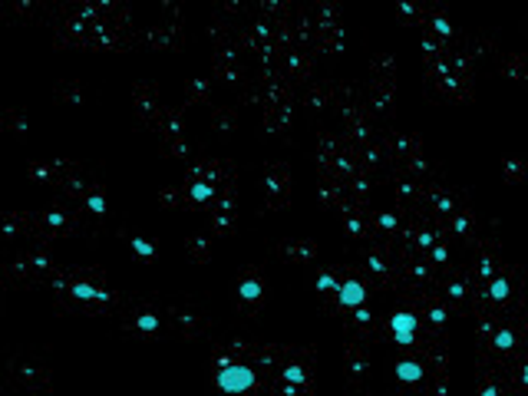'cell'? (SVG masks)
Here are the masks:
<instances>
[{
  "mask_svg": "<svg viewBox=\"0 0 528 396\" xmlns=\"http://www.w3.org/2000/svg\"><path fill=\"white\" fill-rule=\"evenodd\" d=\"M89 208H93V211H102L106 205H102V198H96V195H93V198H89Z\"/></svg>",
  "mask_w": 528,
  "mask_h": 396,
  "instance_id": "cell-14",
  "label": "cell"
},
{
  "mask_svg": "<svg viewBox=\"0 0 528 396\" xmlns=\"http://www.w3.org/2000/svg\"><path fill=\"white\" fill-rule=\"evenodd\" d=\"M192 198H195V201L211 198V185H201V182H198V185H192Z\"/></svg>",
  "mask_w": 528,
  "mask_h": 396,
  "instance_id": "cell-7",
  "label": "cell"
},
{
  "mask_svg": "<svg viewBox=\"0 0 528 396\" xmlns=\"http://www.w3.org/2000/svg\"><path fill=\"white\" fill-rule=\"evenodd\" d=\"M135 324H139V327H142V330H155V327H159V320H155L152 314H145V317H139V320H135Z\"/></svg>",
  "mask_w": 528,
  "mask_h": 396,
  "instance_id": "cell-12",
  "label": "cell"
},
{
  "mask_svg": "<svg viewBox=\"0 0 528 396\" xmlns=\"http://www.w3.org/2000/svg\"><path fill=\"white\" fill-rule=\"evenodd\" d=\"M251 386H254V370L244 366V363H228V366L218 370V390H225V393L238 396V393H248Z\"/></svg>",
  "mask_w": 528,
  "mask_h": 396,
  "instance_id": "cell-1",
  "label": "cell"
},
{
  "mask_svg": "<svg viewBox=\"0 0 528 396\" xmlns=\"http://www.w3.org/2000/svg\"><path fill=\"white\" fill-rule=\"evenodd\" d=\"M482 396H498V393H495V386H485V393H482Z\"/></svg>",
  "mask_w": 528,
  "mask_h": 396,
  "instance_id": "cell-16",
  "label": "cell"
},
{
  "mask_svg": "<svg viewBox=\"0 0 528 396\" xmlns=\"http://www.w3.org/2000/svg\"><path fill=\"white\" fill-rule=\"evenodd\" d=\"M261 291H264V287L258 284V281H244V284L238 287V294H241L244 300H258V297H261Z\"/></svg>",
  "mask_w": 528,
  "mask_h": 396,
  "instance_id": "cell-6",
  "label": "cell"
},
{
  "mask_svg": "<svg viewBox=\"0 0 528 396\" xmlns=\"http://www.w3.org/2000/svg\"><path fill=\"white\" fill-rule=\"evenodd\" d=\"M390 330H393L396 343L409 347V343H413V333H416V317H413V314H406V310H399V314H393V317H390Z\"/></svg>",
  "mask_w": 528,
  "mask_h": 396,
  "instance_id": "cell-2",
  "label": "cell"
},
{
  "mask_svg": "<svg viewBox=\"0 0 528 396\" xmlns=\"http://www.w3.org/2000/svg\"><path fill=\"white\" fill-rule=\"evenodd\" d=\"M525 383H528V366H525Z\"/></svg>",
  "mask_w": 528,
  "mask_h": 396,
  "instance_id": "cell-17",
  "label": "cell"
},
{
  "mask_svg": "<svg viewBox=\"0 0 528 396\" xmlns=\"http://www.w3.org/2000/svg\"><path fill=\"white\" fill-rule=\"evenodd\" d=\"M132 248H135L139 254H152V244H149V241H142V238H132Z\"/></svg>",
  "mask_w": 528,
  "mask_h": 396,
  "instance_id": "cell-13",
  "label": "cell"
},
{
  "mask_svg": "<svg viewBox=\"0 0 528 396\" xmlns=\"http://www.w3.org/2000/svg\"><path fill=\"white\" fill-rule=\"evenodd\" d=\"M337 294H340L343 307H360V304H363V297H366V291H363V284H360V281H343V284L337 287Z\"/></svg>",
  "mask_w": 528,
  "mask_h": 396,
  "instance_id": "cell-3",
  "label": "cell"
},
{
  "mask_svg": "<svg viewBox=\"0 0 528 396\" xmlns=\"http://www.w3.org/2000/svg\"><path fill=\"white\" fill-rule=\"evenodd\" d=\"M396 376H399L403 383H416V380H423V366H419L416 360H399L396 363Z\"/></svg>",
  "mask_w": 528,
  "mask_h": 396,
  "instance_id": "cell-4",
  "label": "cell"
},
{
  "mask_svg": "<svg viewBox=\"0 0 528 396\" xmlns=\"http://www.w3.org/2000/svg\"><path fill=\"white\" fill-rule=\"evenodd\" d=\"M512 340H515V337H512V330H498V333H495V343H498L502 350H505V347H512Z\"/></svg>",
  "mask_w": 528,
  "mask_h": 396,
  "instance_id": "cell-9",
  "label": "cell"
},
{
  "mask_svg": "<svg viewBox=\"0 0 528 396\" xmlns=\"http://www.w3.org/2000/svg\"><path fill=\"white\" fill-rule=\"evenodd\" d=\"M73 294L76 297H83V300H106V291H96V287H89V284H76L73 287Z\"/></svg>",
  "mask_w": 528,
  "mask_h": 396,
  "instance_id": "cell-5",
  "label": "cell"
},
{
  "mask_svg": "<svg viewBox=\"0 0 528 396\" xmlns=\"http://www.w3.org/2000/svg\"><path fill=\"white\" fill-rule=\"evenodd\" d=\"M284 380H287V383H304V370H297V366H287V370H284Z\"/></svg>",
  "mask_w": 528,
  "mask_h": 396,
  "instance_id": "cell-8",
  "label": "cell"
},
{
  "mask_svg": "<svg viewBox=\"0 0 528 396\" xmlns=\"http://www.w3.org/2000/svg\"><path fill=\"white\" fill-rule=\"evenodd\" d=\"M317 287H320V291H337L340 284H337L333 277H327V274H324V277H317Z\"/></svg>",
  "mask_w": 528,
  "mask_h": 396,
  "instance_id": "cell-11",
  "label": "cell"
},
{
  "mask_svg": "<svg viewBox=\"0 0 528 396\" xmlns=\"http://www.w3.org/2000/svg\"><path fill=\"white\" fill-rule=\"evenodd\" d=\"M380 225H383V228H393L396 218H393V215H383V218H380Z\"/></svg>",
  "mask_w": 528,
  "mask_h": 396,
  "instance_id": "cell-15",
  "label": "cell"
},
{
  "mask_svg": "<svg viewBox=\"0 0 528 396\" xmlns=\"http://www.w3.org/2000/svg\"><path fill=\"white\" fill-rule=\"evenodd\" d=\"M505 294H508V284H505V281H492V297H495V300H502Z\"/></svg>",
  "mask_w": 528,
  "mask_h": 396,
  "instance_id": "cell-10",
  "label": "cell"
}]
</instances>
